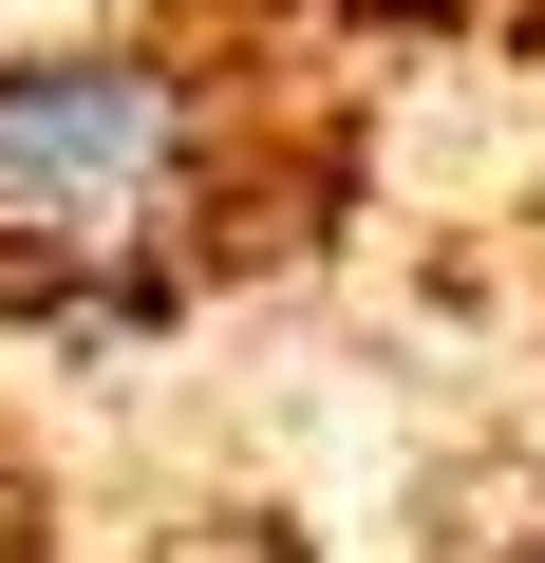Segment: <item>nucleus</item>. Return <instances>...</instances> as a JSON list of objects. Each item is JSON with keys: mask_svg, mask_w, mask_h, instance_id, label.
I'll use <instances>...</instances> for the list:
<instances>
[{"mask_svg": "<svg viewBox=\"0 0 545 563\" xmlns=\"http://www.w3.org/2000/svg\"><path fill=\"white\" fill-rule=\"evenodd\" d=\"M226 244V95L151 38H76V57H0V301H170Z\"/></svg>", "mask_w": 545, "mask_h": 563, "instance_id": "f257e3e1", "label": "nucleus"}]
</instances>
